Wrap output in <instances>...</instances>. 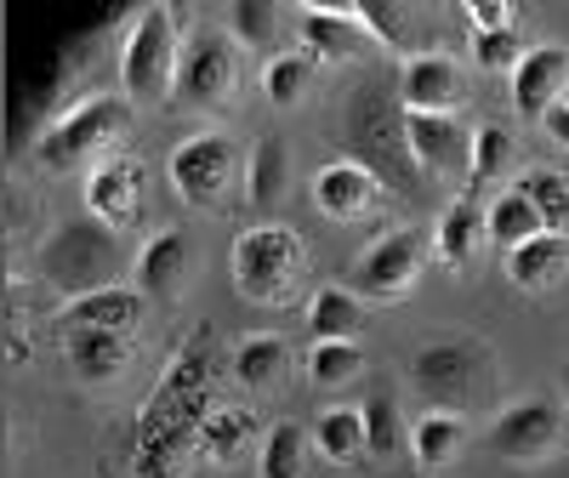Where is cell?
<instances>
[{"mask_svg": "<svg viewBox=\"0 0 569 478\" xmlns=\"http://www.w3.org/2000/svg\"><path fill=\"white\" fill-rule=\"evenodd\" d=\"M313 69H319V63L302 52V46H297V52H273V58L262 63V98H268L273 109H297L308 91H313Z\"/></svg>", "mask_w": 569, "mask_h": 478, "instance_id": "f1b7e54d", "label": "cell"}, {"mask_svg": "<svg viewBox=\"0 0 569 478\" xmlns=\"http://www.w3.org/2000/svg\"><path fill=\"white\" fill-rule=\"evenodd\" d=\"M512 155H518V142H512L507 126H479V137H472V171H467V182L472 188L501 182L512 171Z\"/></svg>", "mask_w": 569, "mask_h": 478, "instance_id": "d590c367", "label": "cell"}, {"mask_svg": "<svg viewBox=\"0 0 569 478\" xmlns=\"http://www.w3.org/2000/svg\"><path fill=\"white\" fill-rule=\"evenodd\" d=\"M410 376H416V388L427 399H439V405L467 399L485 381V348L467 342V337H439L410 359Z\"/></svg>", "mask_w": 569, "mask_h": 478, "instance_id": "30bf717a", "label": "cell"}, {"mask_svg": "<svg viewBox=\"0 0 569 478\" xmlns=\"http://www.w3.org/2000/svg\"><path fill=\"white\" fill-rule=\"evenodd\" d=\"M297 29H302V52H308L313 63H319V58H337V63H348V58L359 52V18H348V12L302 7Z\"/></svg>", "mask_w": 569, "mask_h": 478, "instance_id": "603a6c76", "label": "cell"}, {"mask_svg": "<svg viewBox=\"0 0 569 478\" xmlns=\"http://www.w3.org/2000/svg\"><path fill=\"white\" fill-rule=\"evenodd\" d=\"M530 46L518 40V29H490V34H472V63H479L485 74H512L518 63H525Z\"/></svg>", "mask_w": 569, "mask_h": 478, "instance_id": "8d00e7d4", "label": "cell"}, {"mask_svg": "<svg viewBox=\"0 0 569 478\" xmlns=\"http://www.w3.org/2000/svg\"><path fill=\"white\" fill-rule=\"evenodd\" d=\"M114 268H120V239L98 217H74L40 246V273L52 279L58 291H69V302L91 297V291H109Z\"/></svg>", "mask_w": 569, "mask_h": 478, "instance_id": "277c9868", "label": "cell"}, {"mask_svg": "<svg viewBox=\"0 0 569 478\" xmlns=\"http://www.w3.org/2000/svg\"><path fill=\"white\" fill-rule=\"evenodd\" d=\"M467 91V74L450 52H410L399 69V103L405 114H450Z\"/></svg>", "mask_w": 569, "mask_h": 478, "instance_id": "4fadbf2b", "label": "cell"}, {"mask_svg": "<svg viewBox=\"0 0 569 478\" xmlns=\"http://www.w3.org/2000/svg\"><path fill=\"white\" fill-rule=\"evenodd\" d=\"M359 416H365V456L382 461V456H399V450L410 445V427H405L393 394H370V399L359 405Z\"/></svg>", "mask_w": 569, "mask_h": 478, "instance_id": "836d02e7", "label": "cell"}, {"mask_svg": "<svg viewBox=\"0 0 569 478\" xmlns=\"http://www.w3.org/2000/svg\"><path fill=\"white\" fill-rule=\"evenodd\" d=\"M166 177L171 188L188 200V206H200V211H222L228 195H233V182H240V142H233L228 131H194V137H182L171 160H166Z\"/></svg>", "mask_w": 569, "mask_h": 478, "instance_id": "52a82bcc", "label": "cell"}, {"mask_svg": "<svg viewBox=\"0 0 569 478\" xmlns=\"http://www.w3.org/2000/svg\"><path fill=\"white\" fill-rule=\"evenodd\" d=\"M563 109H569V91H563Z\"/></svg>", "mask_w": 569, "mask_h": 478, "instance_id": "60d3db41", "label": "cell"}, {"mask_svg": "<svg viewBox=\"0 0 569 478\" xmlns=\"http://www.w3.org/2000/svg\"><path fill=\"white\" fill-rule=\"evenodd\" d=\"M142 188H149V177H142V166L131 155H109L103 166L86 171V217H98L109 228H126L137 222L142 211Z\"/></svg>", "mask_w": 569, "mask_h": 478, "instance_id": "9a60e30c", "label": "cell"}, {"mask_svg": "<svg viewBox=\"0 0 569 478\" xmlns=\"http://www.w3.org/2000/svg\"><path fill=\"white\" fill-rule=\"evenodd\" d=\"M308 246L291 222H257L233 239V291L257 308H284L302 285Z\"/></svg>", "mask_w": 569, "mask_h": 478, "instance_id": "3957f363", "label": "cell"}, {"mask_svg": "<svg viewBox=\"0 0 569 478\" xmlns=\"http://www.w3.org/2000/svg\"><path fill=\"white\" fill-rule=\"evenodd\" d=\"M461 445H467V421L456 410H427L421 421H410V456L421 467H450Z\"/></svg>", "mask_w": 569, "mask_h": 478, "instance_id": "83f0119b", "label": "cell"}, {"mask_svg": "<svg viewBox=\"0 0 569 478\" xmlns=\"http://www.w3.org/2000/svg\"><path fill=\"white\" fill-rule=\"evenodd\" d=\"M308 439H313V450H319L325 461H337V467H342V461L365 456V416H359L353 405H330V410L313 416Z\"/></svg>", "mask_w": 569, "mask_h": 478, "instance_id": "4316f807", "label": "cell"}, {"mask_svg": "<svg viewBox=\"0 0 569 478\" xmlns=\"http://www.w3.org/2000/svg\"><path fill=\"white\" fill-rule=\"evenodd\" d=\"M563 273H569V239H563V233H536L530 246L507 251V279H512L525 297L558 291Z\"/></svg>", "mask_w": 569, "mask_h": 478, "instance_id": "ffe728a7", "label": "cell"}, {"mask_svg": "<svg viewBox=\"0 0 569 478\" xmlns=\"http://www.w3.org/2000/svg\"><path fill=\"white\" fill-rule=\"evenodd\" d=\"M541 126H547V137H552V142H563V149H569V109H552Z\"/></svg>", "mask_w": 569, "mask_h": 478, "instance_id": "f35d334b", "label": "cell"}, {"mask_svg": "<svg viewBox=\"0 0 569 478\" xmlns=\"http://www.w3.org/2000/svg\"><path fill=\"white\" fill-rule=\"evenodd\" d=\"M467 18H472V34L512 29V7H501V0H479V7H467Z\"/></svg>", "mask_w": 569, "mask_h": 478, "instance_id": "74e56055", "label": "cell"}, {"mask_svg": "<svg viewBox=\"0 0 569 478\" xmlns=\"http://www.w3.org/2000/svg\"><path fill=\"white\" fill-rule=\"evenodd\" d=\"M177 58H182V40H177V18L171 7H149L137 12L126 46H120V91L131 103H166L171 109V80H177Z\"/></svg>", "mask_w": 569, "mask_h": 478, "instance_id": "8992f818", "label": "cell"}, {"mask_svg": "<svg viewBox=\"0 0 569 478\" xmlns=\"http://www.w3.org/2000/svg\"><path fill=\"white\" fill-rule=\"evenodd\" d=\"M257 439V416L251 410H211L206 427H200V456L228 467V461H240Z\"/></svg>", "mask_w": 569, "mask_h": 478, "instance_id": "f546056e", "label": "cell"}, {"mask_svg": "<svg viewBox=\"0 0 569 478\" xmlns=\"http://www.w3.org/2000/svg\"><path fill=\"white\" fill-rule=\"evenodd\" d=\"M558 388H563V405H569V365L558 370Z\"/></svg>", "mask_w": 569, "mask_h": 478, "instance_id": "ab89813d", "label": "cell"}, {"mask_svg": "<svg viewBox=\"0 0 569 478\" xmlns=\"http://www.w3.org/2000/svg\"><path fill=\"white\" fill-rule=\"evenodd\" d=\"M284 188H291V149H284L279 131H262L246 160V195H251V206L273 211L284 200Z\"/></svg>", "mask_w": 569, "mask_h": 478, "instance_id": "44dd1931", "label": "cell"}, {"mask_svg": "<svg viewBox=\"0 0 569 478\" xmlns=\"http://www.w3.org/2000/svg\"><path fill=\"white\" fill-rule=\"evenodd\" d=\"M365 325V297H353L348 285H325L308 302V337L313 342H353V330Z\"/></svg>", "mask_w": 569, "mask_h": 478, "instance_id": "cb8c5ba5", "label": "cell"}, {"mask_svg": "<svg viewBox=\"0 0 569 478\" xmlns=\"http://www.w3.org/2000/svg\"><path fill=\"white\" fill-rule=\"evenodd\" d=\"M490 450L507 456V461H541L558 450V405L547 399H518L507 405L496 421H490Z\"/></svg>", "mask_w": 569, "mask_h": 478, "instance_id": "7c38bea8", "label": "cell"}, {"mask_svg": "<svg viewBox=\"0 0 569 478\" xmlns=\"http://www.w3.org/2000/svg\"><path fill=\"white\" fill-rule=\"evenodd\" d=\"M348 142L359 166H370L382 182L410 188L416 182V160H410V142H405V103L388 98V86H359L353 91V109H348Z\"/></svg>", "mask_w": 569, "mask_h": 478, "instance_id": "5b68a950", "label": "cell"}, {"mask_svg": "<svg viewBox=\"0 0 569 478\" xmlns=\"http://www.w3.org/2000/svg\"><path fill=\"white\" fill-rule=\"evenodd\" d=\"M518 195H525L536 211H541V222H547V233H563L569 239V177L563 171H552V166H536V171H525L512 182Z\"/></svg>", "mask_w": 569, "mask_h": 478, "instance_id": "d6a6232c", "label": "cell"}, {"mask_svg": "<svg viewBox=\"0 0 569 478\" xmlns=\"http://www.w3.org/2000/svg\"><path fill=\"white\" fill-rule=\"evenodd\" d=\"M233 74H240V46L222 29H194L182 40V58H177V80H171V109L166 114H194V109H217Z\"/></svg>", "mask_w": 569, "mask_h": 478, "instance_id": "ba28073f", "label": "cell"}, {"mask_svg": "<svg viewBox=\"0 0 569 478\" xmlns=\"http://www.w3.org/2000/svg\"><path fill=\"white\" fill-rule=\"evenodd\" d=\"M472 137L456 114H405V142H410V160L427 177H461L472 171Z\"/></svg>", "mask_w": 569, "mask_h": 478, "instance_id": "8fae6325", "label": "cell"}, {"mask_svg": "<svg viewBox=\"0 0 569 478\" xmlns=\"http://www.w3.org/2000/svg\"><path fill=\"white\" fill-rule=\"evenodd\" d=\"M308 427L297 421H279L262 434V450H257V478H302V461H308Z\"/></svg>", "mask_w": 569, "mask_h": 478, "instance_id": "1f68e13d", "label": "cell"}, {"mask_svg": "<svg viewBox=\"0 0 569 478\" xmlns=\"http://www.w3.org/2000/svg\"><path fill=\"white\" fill-rule=\"evenodd\" d=\"M365 370V348L359 342H313L308 348V381L313 388H348Z\"/></svg>", "mask_w": 569, "mask_h": 478, "instance_id": "e575fe53", "label": "cell"}, {"mask_svg": "<svg viewBox=\"0 0 569 478\" xmlns=\"http://www.w3.org/2000/svg\"><path fill=\"white\" fill-rule=\"evenodd\" d=\"M131 98L126 91H91V98H80L74 109H63L52 126H46L34 137V160L46 171H74L86 160H109V149L131 131Z\"/></svg>", "mask_w": 569, "mask_h": 478, "instance_id": "7a4b0ae2", "label": "cell"}, {"mask_svg": "<svg viewBox=\"0 0 569 478\" xmlns=\"http://www.w3.org/2000/svg\"><path fill=\"white\" fill-rule=\"evenodd\" d=\"M137 319H142V291H137V285H109V291H91V297L63 302L58 330H63V337H74V330H120V337H131Z\"/></svg>", "mask_w": 569, "mask_h": 478, "instance_id": "ac0fdd59", "label": "cell"}, {"mask_svg": "<svg viewBox=\"0 0 569 478\" xmlns=\"http://www.w3.org/2000/svg\"><path fill=\"white\" fill-rule=\"evenodd\" d=\"M479 239L490 246V233H485V206H472V200H456L445 206L439 228H433V257L445 268H467L472 251H479Z\"/></svg>", "mask_w": 569, "mask_h": 478, "instance_id": "7402d4cb", "label": "cell"}, {"mask_svg": "<svg viewBox=\"0 0 569 478\" xmlns=\"http://www.w3.org/2000/svg\"><path fill=\"white\" fill-rule=\"evenodd\" d=\"M228 34L240 46H251V52L273 58V46L284 34V7H279V0H233V7H228Z\"/></svg>", "mask_w": 569, "mask_h": 478, "instance_id": "4dcf8cb0", "label": "cell"}, {"mask_svg": "<svg viewBox=\"0 0 569 478\" xmlns=\"http://www.w3.org/2000/svg\"><path fill=\"white\" fill-rule=\"evenodd\" d=\"M569 91V52L563 46H530L525 63L512 69V109L525 120H547L552 109H563L558 98Z\"/></svg>", "mask_w": 569, "mask_h": 478, "instance_id": "2e32d148", "label": "cell"}, {"mask_svg": "<svg viewBox=\"0 0 569 478\" xmlns=\"http://www.w3.org/2000/svg\"><path fill=\"white\" fill-rule=\"evenodd\" d=\"M284 370H291V342L273 337V330H257V337L240 342V353H233V376L246 381V388H279Z\"/></svg>", "mask_w": 569, "mask_h": 478, "instance_id": "484cf974", "label": "cell"}, {"mask_svg": "<svg viewBox=\"0 0 569 478\" xmlns=\"http://www.w3.org/2000/svg\"><path fill=\"white\" fill-rule=\"evenodd\" d=\"M63 359H69L74 381L109 388V381H120V370L131 359V342L120 337V330H74V337H63Z\"/></svg>", "mask_w": 569, "mask_h": 478, "instance_id": "d6986e66", "label": "cell"}, {"mask_svg": "<svg viewBox=\"0 0 569 478\" xmlns=\"http://www.w3.org/2000/svg\"><path fill=\"white\" fill-rule=\"evenodd\" d=\"M382 177H376L370 166L359 160H330L313 171V211L330 217V222H359L376 211V200H382Z\"/></svg>", "mask_w": 569, "mask_h": 478, "instance_id": "5bb4252c", "label": "cell"}, {"mask_svg": "<svg viewBox=\"0 0 569 478\" xmlns=\"http://www.w3.org/2000/svg\"><path fill=\"white\" fill-rule=\"evenodd\" d=\"M427 246H433V239H421L416 228L376 233L370 246L359 251V262L348 268V291L365 297V302H399L416 285L421 262H427Z\"/></svg>", "mask_w": 569, "mask_h": 478, "instance_id": "9c48e42d", "label": "cell"}, {"mask_svg": "<svg viewBox=\"0 0 569 478\" xmlns=\"http://www.w3.org/2000/svg\"><path fill=\"white\" fill-rule=\"evenodd\" d=\"M188 268H194V246H188V233H182V228H160V233L142 239V251H137V262H131V279H137L142 297L171 302V297L182 291Z\"/></svg>", "mask_w": 569, "mask_h": 478, "instance_id": "e0dca14e", "label": "cell"}, {"mask_svg": "<svg viewBox=\"0 0 569 478\" xmlns=\"http://www.w3.org/2000/svg\"><path fill=\"white\" fill-rule=\"evenodd\" d=\"M485 233H490V246L518 251V246H530L536 233H547V222H541V211L525 195H518V188H507V195H496L485 206Z\"/></svg>", "mask_w": 569, "mask_h": 478, "instance_id": "d4e9b609", "label": "cell"}, {"mask_svg": "<svg viewBox=\"0 0 569 478\" xmlns=\"http://www.w3.org/2000/svg\"><path fill=\"white\" fill-rule=\"evenodd\" d=\"M206 376H211V337L188 342L177 353V365L166 370L160 394L142 405L137 421V456L131 472L137 478H182L188 456L200 450V427H206Z\"/></svg>", "mask_w": 569, "mask_h": 478, "instance_id": "6da1fadb", "label": "cell"}]
</instances>
